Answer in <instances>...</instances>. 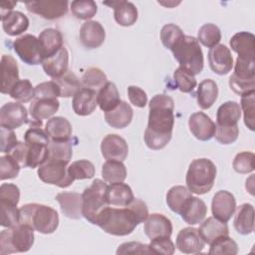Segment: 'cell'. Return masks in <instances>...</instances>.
<instances>
[{"mask_svg": "<svg viewBox=\"0 0 255 255\" xmlns=\"http://www.w3.org/2000/svg\"><path fill=\"white\" fill-rule=\"evenodd\" d=\"M148 107V122L143 138L148 148L158 150L163 148L172 136L174 102L169 96L159 94L151 98Z\"/></svg>", "mask_w": 255, "mask_h": 255, "instance_id": "cell-1", "label": "cell"}, {"mask_svg": "<svg viewBox=\"0 0 255 255\" xmlns=\"http://www.w3.org/2000/svg\"><path fill=\"white\" fill-rule=\"evenodd\" d=\"M49 143L50 138L45 129L41 127H31L24 134V142L19 141L10 154L21 167H39L48 160Z\"/></svg>", "mask_w": 255, "mask_h": 255, "instance_id": "cell-2", "label": "cell"}, {"mask_svg": "<svg viewBox=\"0 0 255 255\" xmlns=\"http://www.w3.org/2000/svg\"><path fill=\"white\" fill-rule=\"evenodd\" d=\"M139 223L142 221L128 205L119 208L107 206L97 217L95 225L111 235L126 236L130 234Z\"/></svg>", "mask_w": 255, "mask_h": 255, "instance_id": "cell-3", "label": "cell"}, {"mask_svg": "<svg viewBox=\"0 0 255 255\" xmlns=\"http://www.w3.org/2000/svg\"><path fill=\"white\" fill-rule=\"evenodd\" d=\"M21 222L33 227L42 234H51L59 226L58 212L47 205L28 203L20 208Z\"/></svg>", "mask_w": 255, "mask_h": 255, "instance_id": "cell-4", "label": "cell"}, {"mask_svg": "<svg viewBox=\"0 0 255 255\" xmlns=\"http://www.w3.org/2000/svg\"><path fill=\"white\" fill-rule=\"evenodd\" d=\"M179 67L186 69L193 75H198L203 70V53L199 42L192 36L183 35L170 48Z\"/></svg>", "mask_w": 255, "mask_h": 255, "instance_id": "cell-5", "label": "cell"}, {"mask_svg": "<svg viewBox=\"0 0 255 255\" xmlns=\"http://www.w3.org/2000/svg\"><path fill=\"white\" fill-rule=\"evenodd\" d=\"M216 166L208 158H196L189 164L185 182L191 193L205 194L211 190L216 178Z\"/></svg>", "mask_w": 255, "mask_h": 255, "instance_id": "cell-6", "label": "cell"}, {"mask_svg": "<svg viewBox=\"0 0 255 255\" xmlns=\"http://www.w3.org/2000/svg\"><path fill=\"white\" fill-rule=\"evenodd\" d=\"M34 244V229L28 224L19 223L0 233V254L27 252Z\"/></svg>", "mask_w": 255, "mask_h": 255, "instance_id": "cell-7", "label": "cell"}, {"mask_svg": "<svg viewBox=\"0 0 255 255\" xmlns=\"http://www.w3.org/2000/svg\"><path fill=\"white\" fill-rule=\"evenodd\" d=\"M107 188L105 180L97 178L82 193V213L92 224L96 223L101 211L110 205L107 199Z\"/></svg>", "mask_w": 255, "mask_h": 255, "instance_id": "cell-8", "label": "cell"}, {"mask_svg": "<svg viewBox=\"0 0 255 255\" xmlns=\"http://www.w3.org/2000/svg\"><path fill=\"white\" fill-rule=\"evenodd\" d=\"M13 48L19 58L28 65L42 64L44 57L39 39L31 34H25L13 42Z\"/></svg>", "mask_w": 255, "mask_h": 255, "instance_id": "cell-9", "label": "cell"}, {"mask_svg": "<svg viewBox=\"0 0 255 255\" xmlns=\"http://www.w3.org/2000/svg\"><path fill=\"white\" fill-rule=\"evenodd\" d=\"M37 173L43 182L57 185L61 188L69 187L74 182V179L68 172L67 164L60 162L48 160L39 166Z\"/></svg>", "mask_w": 255, "mask_h": 255, "instance_id": "cell-10", "label": "cell"}, {"mask_svg": "<svg viewBox=\"0 0 255 255\" xmlns=\"http://www.w3.org/2000/svg\"><path fill=\"white\" fill-rule=\"evenodd\" d=\"M68 4L69 3L66 0H39L25 2L29 12L39 15L47 20L60 19L66 15L68 12Z\"/></svg>", "mask_w": 255, "mask_h": 255, "instance_id": "cell-11", "label": "cell"}, {"mask_svg": "<svg viewBox=\"0 0 255 255\" xmlns=\"http://www.w3.org/2000/svg\"><path fill=\"white\" fill-rule=\"evenodd\" d=\"M28 122L26 108L19 102H9L0 109V127L15 129Z\"/></svg>", "mask_w": 255, "mask_h": 255, "instance_id": "cell-12", "label": "cell"}, {"mask_svg": "<svg viewBox=\"0 0 255 255\" xmlns=\"http://www.w3.org/2000/svg\"><path fill=\"white\" fill-rule=\"evenodd\" d=\"M236 210V200L234 195L227 190L217 191L211 202V211L213 217L228 222Z\"/></svg>", "mask_w": 255, "mask_h": 255, "instance_id": "cell-13", "label": "cell"}, {"mask_svg": "<svg viewBox=\"0 0 255 255\" xmlns=\"http://www.w3.org/2000/svg\"><path fill=\"white\" fill-rule=\"evenodd\" d=\"M101 151L107 160L124 161L128 153V146L125 138L111 133L106 135L101 142Z\"/></svg>", "mask_w": 255, "mask_h": 255, "instance_id": "cell-14", "label": "cell"}, {"mask_svg": "<svg viewBox=\"0 0 255 255\" xmlns=\"http://www.w3.org/2000/svg\"><path fill=\"white\" fill-rule=\"evenodd\" d=\"M210 69L217 75L228 74L233 67V57L230 50L223 44H218L208 52Z\"/></svg>", "mask_w": 255, "mask_h": 255, "instance_id": "cell-15", "label": "cell"}, {"mask_svg": "<svg viewBox=\"0 0 255 255\" xmlns=\"http://www.w3.org/2000/svg\"><path fill=\"white\" fill-rule=\"evenodd\" d=\"M188 127L191 133L199 140L211 139L215 133V123L204 113H193L188 120Z\"/></svg>", "mask_w": 255, "mask_h": 255, "instance_id": "cell-16", "label": "cell"}, {"mask_svg": "<svg viewBox=\"0 0 255 255\" xmlns=\"http://www.w3.org/2000/svg\"><path fill=\"white\" fill-rule=\"evenodd\" d=\"M204 241L194 227L181 229L176 236V247L184 254H197L204 248Z\"/></svg>", "mask_w": 255, "mask_h": 255, "instance_id": "cell-17", "label": "cell"}, {"mask_svg": "<svg viewBox=\"0 0 255 255\" xmlns=\"http://www.w3.org/2000/svg\"><path fill=\"white\" fill-rule=\"evenodd\" d=\"M79 37L82 45L91 50L103 45L106 38V32L100 22L90 20L82 25Z\"/></svg>", "mask_w": 255, "mask_h": 255, "instance_id": "cell-18", "label": "cell"}, {"mask_svg": "<svg viewBox=\"0 0 255 255\" xmlns=\"http://www.w3.org/2000/svg\"><path fill=\"white\" fill-rule=\"evenodd\" d=\"M60 103L58 99H34L29 107L34 127H41L42 121L49 119L57 113Z\"/></svg>", "mask_w": 255, "mask_h": 255, "instance_id": "cell-19", "label": "cell"}, {"mask_svg": "<svg viewBox=\"0 0 255 255\" xmlns=\"http://www.w3.org/2000/svg\"><path fill=\"white\" fill-rule=\"evenodd\" d=\"M144 233L149 239L170 237L172 233V223L163 214H148L146 220L144 221Z\"/></svg>", "mask_w": 255, "mask_h": 255, "instance_id": "cell-20", "label": "cell"}, {"mask_svg": "<svg viewBox=\"0 0 255 255\" xmlns=\"http://www.w3.org/2000/svg\"><path fill=\"white\" fill-rule=\"evenodd\" d=\"M69 66V53L65 46H63L55 55L45 59L42 62V67L46 75L53 80L62 77Z\"/></svg>", "mask_w": 255, "mask_h": 255, "instance_id": "cell-21", "label": "cell"}, {"mask_svg": "<svg viewBox=\"0 0 255 255\" xmlns=\"http://www.w3.org/2000/svg\"><path fill=\"white\" fill-rule=\"evenodd\" d=\"M231 49L239 58L255 60V37L250 32H238L229 41Z\"/></svg>", "mask_w": 255, "mask_h": 255, "instance_id": "cell-22", "label": "cell"}, {"mask_svg": "<svg viewBox=\"0 0 255 255\" xmlns=\"http://www.w3.org/2000/svg\"><path fill=\"white\" fill-rule=\"evenodd\" d=\"M62 213L71 219H80L83 216L82 194L78 192H60L56 195Z\"/></svg>", "mask_w": 255, "mask_h": 255, "instance_id": "cell-23", "label": "cell"}, {"mask_svg": "<svg viewBox=\"0 0 255 255\" xmlns=\"http://www.w3.org/2000/svg\"><path fill=\"white\" fill-rule=\"evenodd\" d=\"M198 233L204 243L211 244L220 237L229 235V228L226 222H222L215 217H208L200 224Z\"/></svg>", "mask_w": 255, "mask_h": 255, "instance_id": "cell-24", "label": "cell"}, {"mask_svg": "<svg viewBox=\"0 0 255 255\" xmlns=\"http://www.w3.org/2000/svg\"><path fill=\"white\" fill-rule=\"evenodd\" d=\"M97 95L98 93L92 89L83 88L74 97L72 107L78 116H89L97 108Z\"/></svg>", "mask_w": 255, "mask_h": 255, "instance_id": "cell-25", "label": "cell"}, {"mask_svg": "<svg viewBox=\"0 0 255 255\" xmlns=\"http://www.w3.org/2000/svg\"><path fill=\"white\" fill-rule=\"evenodd\" d=\"M104 4L114 8V18L119 25L129 27L136 22L137 9L133 3L129 1H112Z\"/></svg>", "mask_w": 255, "mask_h": 255, "instance_id": "cell-26", "label": "cell"}, {"mask_svg": "<svg viewBox=\"0 0 255 255\" xmlns=\"http://www.w3.org/2000/svg\"><path fill=\"white\" fill-rule=\"evenodd\" d=\"M1 93L9 94L13 86L19 81V69L16 60L11 55L1 58Z\"/></svg>", "mask_w": 255, "mask_h": 255, "instance_id": "cell-27", "label": "cell"}, {"mask_svg": "<svg viewBox=\"0 0 255 255\" xmlns=\"http://www.w3.org/2000/svg\"><path fill=\"white\" fill-rule=\"evenodd\" d=\"M45 131L50 140L64 141L71 140L73 129L72 125L66 118L53 117L46 123Z\"/></svg>", "mask_w": 255, "mask_h": 255, "instance_id": "cell-28", "label": "cell"}, {"mask_svg": "<svg viewBox=\"0 0 255 255\" xmlns=\"http://www.w3.org/2000/svg\"><path fill=\"white\" fill-rule=\"evenodd\" d=\"M207 213V207L205 203L198 197L191 196L184 204L180 211L181 218L190 225L201 223Z\"/></svg>", "mask_w": 255, "mask_h": 255, "instance_id": "cell-29", "label": "cell"}, {"mask_svg": "<svg viewBox=\"0 0 255 255\" xmlns=\"http://www.w3.org/2000/svg\"><path fill=\"white\" fill-rule=\"evenodd\" d=\"M107 199L110 205L126 207L134 199V196L129 185L124 182H116L108 185Z\"/></svg>", "mask_w": 255, "mask_h": 255, "instance_id": "cell-30", "label": "cell"}, {"mask_svg": "<svg viewBox=\"0 0 255 255\" xmlns=\"http://www.w3.org/2000/svg\"><path fill=\"white\" fill-rule=\"evenodd\" d=\"M38 39L42 48L44 60L55 55L63 47L62 33L54 28L44 29L40 33Z\"/></svg>", "mask_w": 255, "mask_h": 255, "instance_id": "cell-31", "label": "cell"}, {"mask_svg": "<svg viewBox=\"0 0 255 255\" xmlns=\"http://www.w3.org/2000/svg\"><path fill=\"white\" fill-rule=\"evenodd\" d=\"M133 117V111L131 107L122 101L117 108L105 113V120L109 126L115 128H124L128 127Z\"/></svg>", "mask_w": 255, "mask_h": 255, "instance_id": "cell-32", "label": "cell"}, {"mask_svg": "<svg viewBox=\"0 0 255 255\" xmlns=\"http://www.w3.org/2000/svg\"><path fill=\"white\" fill-rule=\"evenodd\" d=\"M233 225L242 235H248L254 230V207L250 203L241 204L236 211Z\"/></svg>", "mask_w": 255, "mask_h": 255, "instance_id": "cell-33", "label": "cell"}, {"mask_svg": "<svg viewBox=\"0 0 255 255\" xmlns=\"http://www.w3.org/2000/svg\"><path fill=\"white\" fill-rule=\"evenodd\" d=\"M241 117L240 105L234 101H227L222 104L216 114V124L219 127H234L238 126Z\"/></svg>", "mask_w": 255, "mask_h": 255, "instance_id": "cell-34", "label": "cell"}, {"mask_svg": "<svg viewBox=\"0 0 255 255\" xmlns=\"http://www.w3.org/2000/svg\"><path fill=\"white\" fill-rule=\"evenodd\" d=\"M218 96V87L212 79H205L199 83L196 100L197 105L202 110H207L213 106Z\"/></svg>", "mask_w": 255, "mask_h": 255, "instance_id": "cell-35", "label": "cell"}, {"mask_svg": "<svg viewBox=\"0 0 255 255\" xmlns=\"http://www.w3.org/2000/svg\"><path fill=\"white\" fill-rule=\"evenodd\" d=\"M97 102L100 109L105 113L117 108L122 102L117 86L112 82H108L98 91Z\"/></svg>", "mask_w": 255, "mask_h": 255, "instance_id": "cell-36", "label": "cell"}, {"mask_svg": "<svg viewBox=\"0 0 255 255\" xmlns=\"http://www.w3.org/2000/svg\"><path fill=\"white\" fill-rule=\"evenodd\" d=\"M1 21L4 32L9 36L20 35L24 33L29 27L28 17L20 11L11 12Z\"/></svg>", "mask_w": 255, "mask_h": 255, "instance_id": "cell-37", "label": "cell"}, {"mask_svg": "<svg viewBox=\"0 0 255 255\" xmlns=\"http://www.w3.org/2000/svg\"><path fill=\"white\" fill-rule=\"evenodd\" d=\"M49 148V161L60 162L64 164H68L73 155V146L71 140L64 141H56L50 140L48 145ZM47 160V161H48Z\"/></svg>", "mask_w": 255, "mask_h": 255, "instance_id": "cell-38", "label": "cell"}, {"mask_svg": "<svg viewBox=\"0 0 255 255\" xmlns=\"http://www.w3.org/2000/svg\"><path fill=\"white\" fill-rule=\"evenodd\" d=\"M192 196V193L187 187L182 185L172 186L166 194V203L170 210L175 213H180L186 201Z\"/></svg>", "mask_w": 255, "mask_h": 255, "instance_id": "cell-39", "label": "cell"}, {"mask_svg": "<svg viewBox=\"0 0 255 255\" xmlns=\"http://www.w3.org/2000/svg\"><path fill=\"white\" fill-rule=\"evenodd\" d=\"M61 91V97L70 98L74 97L81 89L84 88L81 80L72 72L67 71L62 77L54 80Z\"/></svg>", "mask_w": 255, "mask_h": 255, "instance_id": "cell-40", "label": "cell"}, {"mask_svg": "<svg viewBox=\"0 0 255 255\" xmlns=\"http://www.w3.org/2000/svg\"><path fill=\"white\" fill-rule=\"evenodd\" d=\"M102 176L106 182H123L127 177V168L123 161L107 160L102 166Z\"/></svg>", "mask_w": 255, "mask_h": 255, "instance_id": "cell-41", "label": "cell"}, {"mask_svg": "<svg viewBox=\"0 0 255 255\" xmlns=\"http://www.w3.org/2000/svg\"><path fill=\"white\" fill-rule=\"evenodd\" d=\"M221 40L220 29L212 23H206L202 25L197 33V41L207 48H213Z\"/></svg>", "mask_w": 255, "mask_h": 255, "instance_id": "cell-42", "label": "cell"}, {"mask_svg": "<svg viewBox=\"0 0 255 255\" xmlns=\"http://www.w3.org/2000/svg\"><path fill=\"white\" fill-rule=\"evenodd\" d=\"M81 82L84 88L92 89L97 92L108 83V78L107 75L101 69L92 67L84 73Z\"/></svg>", "mask_w": 255, "mask_h": 255, "instance_id": "cell-43", "label": "cell"}, {"mask_svg": "<svg viewBox=\"0 0 255 255\" xmlns=\"http://www.w3.org/2000/svg\"><path fill=\"white\" fill-rule=\"evenodd\" d=\"M9 96L19 103H28L35 98V88L28 79L19 80L9 92Z\"/></svg>", "mask_w": 255, "mask_h": 255, "instance_id": "cell-44", "label": "cell"}, {"mask_svg": "<svg viewBox=\"0 0 255 255\" xmlns=\"http://www.w3.org/2000/svg\"><path fill=\"white\" fill-rule=\"evenodd\" d=\"M240 109L243 112L245 126L250 129H255V92L241 96Z\"/></svg>", "mask_w": 255, "mask_h": 255, "instance_id": "cell-45", "label": "cell"}, {"mask_svg": "<svg viewBox=\"0 0 255 255\" xmlns=\"http://www.w3.org/2000/svg\"><path fill=\"white\" fill-rule=\"evenodd\" d=\"M68 172L74 180L90 179L95 175V166L88 159H80L72 162L68 166Z\"/></svg>", "mask_w": 255, "mask_h": 255, "instance_id": "cell-46", "label": "cell"}, {"mask_svg": "<svg viewBox=\"0 0 255 255\" xmlns=\"http://www.w3.org/2000/svg\"><path fill=\"white\" fill-rule=\"evenodd\" d=\"M97 11V4L93 0H75L71 3V12L77 19H91L96 15Z\"/></svg>", "mask_w": 255, "mask_h": 255, "instance_id": "cell-47", "label": "cell"}, {"mask_svg": "<svg viewBox=\"0 0 255 255\" xmlns=\"http://www.w3.org/2000/svg\"><path fill=\"white\" fill-rule=\"evenodd\" d=\"M176 87L182 93H190L196 87L197 82L194 75L182 67H178L173 73Z\"/></svg>", "mask_w": 255, "mask_h": 255, "instance_id": "cell-48", "label": "cell"}, {"mask_svg": "<svg viewBox=\"0 0 255 255\" xmlns=\"http://www.w3.org/2000/svg\"><path fill=\"white\" fill-rule=\"evenodd\" d=\"M211 255H235L238 253L237 243L229 236H223L210 244L208 251Z\"/></svg>", "mask_w": 255, "mask_h": 255, "instance_id": "cell-49", "label": "cell"}, {"mask_svg": "<svg viewBox=\"0 0 255 255\" xmlns=\"http://www.w3.org/2000/svg\"><path fill=\"white\" fill-rule=\"evenodd\" d=\"M1 206V226L3 227H13L21 222L20 209L17 205L0 201Z\"/></svg>", "mask_w": 255, "mask_h": 255, "instance_id": "cell-50", "label": "cell"}, {"mask_svg": "<svg viewBox=\"0 0 255 255\" xmlns=\"http://www.w3.org/2000/svg\"><path fill=\"white\" fill-rule=\"evenodd\" d=\"M231 76L243 81L255 80V60H247L237 57L234 73Z\"/></svg>", "mask_w": 255, "mask_h": 255, "instance_id": "cell-51", "label": "cell"}, {"mask_svg": "<svg viewBox=\"0 0 255 255\" xmlns=\"http://www.w3.org/2000/svg\"><path fill=\"white\" fill-rule=\"evenodd\" d=\"M20 164L10 154L7 153L0 157V179H12L15 178L20 171Z\"/></svg>", "mask_w": 255, "mask_h": 255, "instance_id": "cell-52", "label": "cell"}, {"mask_svg": "<svg viewBox=\"0 0 255 255\" xmlns=\"http://www.w3.org/2000/svg\"><path fill=\"white\" fill-rule=\"evenodd\" d=\"M254 153L250 151H242L236 154L233 159L232 166L234 170L241 174H246L254 170Z\"/></svg>", "mask_w": 255, "mask_h": 255, "instance_id": "cell-53", "label": "cell"}, {"mask_svg": "<svg viewBox=\"0 0 255 255\" xmlns=\"http://www.w3.org/2000/svg\"><path fill=\"white\" fill-rule=\"evenodd\" d=\"M184 34L182 32V30L180 29V27H178L177 25L175 24H172V23H169V24H166L164 25L162 28H161V31H160V40H161V43L162 45L169 49L173 46V44L180 38L182 37Z\"/></svg>", "mask_w": 255, "mask_h": 255, "instance_id": "cell-54", "label": "cell"}, {"mask_svg": "<svg viewBox=\"0 0 255 255\" xmlns=\"http://www.w3.org/2000/svg\"><path fill=\"white\" fill-rule=\"evenodd\" d=\"M58 97H61V91L54 80L40 83L35 87L34 99H57Z\"/></svg>", "mask_w": 255, "mask_h": 255, "instance_id": "cell-55", "label": "cell"}, {"mask_svg": "<svg viewBox=\"0 0 255 255\" xmlns=\"http://www.w3.org/2000/svg\"><path fill=\"white\" fill-rule=\"evenodd\" d=\"M239 135L238 126L234 127H219L216 126L215 128V139L221 144L233 143Z\"/></svg>", "mask_w": 255, "mask_h": 255, "instance_id": "cell-56", "label": "cell"}, {"mask_svg": "<svg viewBox=\"0 0 255 255\" xmlns=\"http://www.w3.org/2000/svg\"><path fill=\"white\" fill-rule=\"evenodd\" d=\"M148 245L153 254L172 255L175 250L174 244L170 240V237H159L150 239V243Z\"/></svg>", "mask_w": 255, "mask_h": 255, "instance_id": "cell-57", "label": "cell"}, {"mask_svg": "<svg viewBox=\"0 0 255 255\" xmlns=\"http://www.w3.org/2000/svg\"><path fill=\"white\" fill-rule=\"evenodd\" d=\"M20 199L19 187L13 183H2L0 186V201L18 205Z\"/></svg>", "mask_w": 255, "mask_h": 255, "instance_id": "cell-58", "label": "cell"}, {"mask_svg": "<svg viewBox=\"0 0 255 255\" xmlns=\"http://www.w3.org/2000/svg\"><path fill=\"white\" fill-rule=\"evenodd\" d=\"M117 254H153L148 244L140 242H126L119 246Z\"/></svg>", "mask_w": 255, "mask_h": 255, "instance_id": "cell-59", "label": "cell"}, {"mask_svg": "<svg viewBox=\"0 0 255 255\" xmlns=\"http://www.w3.org/2000/svg\"><path fill=\"white\" fill-rule=\"evenodd\" d=\"M0 134H1V144H0L1 152L10 153L19 143L15 132L13 131V129L1 128Z\"/></svg>", "mask_w": 255, "mask_h": 255, "instance_id": "cell-60", "label": "cell"}, {"mask_svg": "<svg viewBox=\"0 0 255 255\" xmlns=\"http://www.w3.org/2000/svg\"><path fill=\"white\" fill-rule=\"evenodd\" d=\"M229 86L231 90L239 96H242L251 92H255V80L243 81L231 76L229 78Z\"/></svg>", "mask_w": 255, "mask_h": 255, "instance_id": "cell-61", "label": "cell"}, {"mask_svg": "<svg viewBox=\"0 0 255 255\" xmlns=\"http://www.w3.org/2000/svg\"><path fill=\"white\" fill-rule=\"evenodd\" d=\"M128 96L129 102L137 107V108H144L147 104V96L146 93L136 86H128Z\"/></svg>", "mask_w": 255, "mask_h": 255, "instance_id": "cell-62", "label": "cell"}, {"mask_svg": "<svg viewBox=\"0 0 255 255\" xmlns=\"http://www.w3.org/2000/svg\"><path fill=\"white\" fill-rule=\"evenodd\" d=\"M17 2L15 1H5L0 3V13H1V20L4 19L6 16H8L11 12H13V8Z\"/></svg>", "mask_w": 255, "mask_h": 255, "instance_id": "cell-63", "label": "cell"}]
</instances>
